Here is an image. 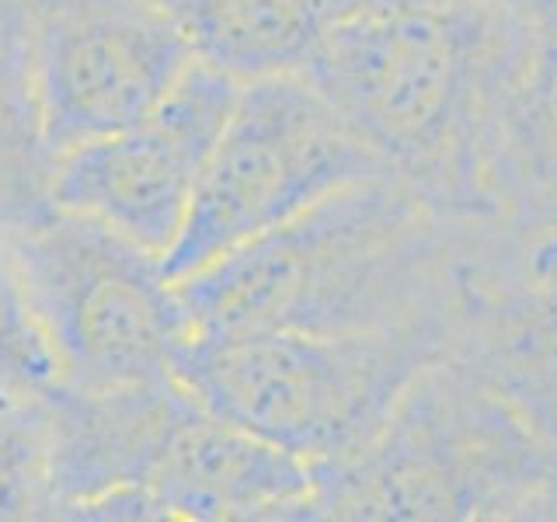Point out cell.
<instances>
[{
  "label": "cell",
  "instance_id": "1",
  "mask_svg": "<svg viewBox=\"0 0 557 522\" xmlns=\"http://www.w3.org/2000/svg\"><path fill=\"white\" fill-rule=\"evenodd\" d=\"M478 223L435 209L397 178L348 185L296 220L174 283L191 335L383 331L460 321Z\"/></svg>",
  "mask_w": 557,
  "mask_h": 522
},
{
  "label": "cell",
  "instance_id": "2",
  "mask_svg": "<svg viewBox=\"0 0 557 522\" xmlns=\"http://www.w3.org/2000/svg\"><path fill=\"white\" fill-rule=\"evenodd\" d=\"M519 35V0H394L331 22L307 77L391 178L457 220H495L487 161Z\"/></svg>",
  "mask_w": 557,
  "mask_h": 522
},
{
  "label": "cell",
  "instance_id": "3",
  "mask_svg": "<svg viewBox=\"0 0 557 522\" xmlns=\"http://www.w3.org/2000/svg\"><path fill=\"white\" fill-rule=\"evenodd\" d=\"M310 474L307 519H557V449L457 352L414 380L370 446Z\"/></svg>",
  "mask_w": 557,
  "mask_h": 522
},
{
  "label": "cell",
  "instance_id": "4",
  "mask_svg": "<svg viewBox=\"0 0 557 522\" xmlns=\"http://www.w3.org/2000/svg\"><path fill=\"white\" fill-rule=\"evenodd\" d=\"M457 335V318L342 335H191L174 376L226 422L307 467H327L376 439L414 380L453 356Z\"/></svg>",
  "mask_w": 557,
  "mask_h": 522
},
{
  "label": "cell",
  "instance_id": "5",
  "mask_svg": "<svg viewBox=\"0 0 557 522\" xmlns=\"http://www.w3.org/2000/svg\"><path fill=\"white\" fill-rule=\"evenodd\" d=\"M373 178H391V171L310 77L240 87L182 234L161 258L164 275L178 283L335 191Z\"/></svg>",
  "mask_w": 557,
  "mask_h": 522
},
{
  "label": "cell",
  "instance_id": "6",
  "mask_svg": "<svg viewBox=\"0 0 557 522\" xmlns=\"http://www.w3.org/2000/svg\"><path fill=\"white\" fill-rule=\"evenodd\" d=\"M8 248L57 356L60 387L104 394L174 376L191 327L161 258L66 209Z\"/></svg>",
  "mask_w": 557,
  "mask_h": 522
},
{
  "label": "cell",
  "instance_id": "7",
  "mask_svg": "<svg viewBox=\"0 0 557 522\" xmlns=\"http://www.w3.org/2000/svg\"><path fill=\"white\" fill-rule=\"evenodd\" d=\"M25 57L57 153L144 122L196 60L153 0H35Z\"/></svg>",
  "mask_w": 557,
  "mask_h": 522
},
{
  "label": "cell",
  "instance_id": "8",
  "mask_svg": "<svg viewBox=\"0 0 557 522\" xmlns=\"http://www.w3.org/2000/svg\"><path fill=\"white\" fill-rule=\"evenodd\" d=\"M237 95L240 84L191 60L144 122L57 157V209L98 220L164 258L182 234L199 174Z\"/></svg>",
  "mask_w": 557,
  "mask_h": 522
},
{
  "label": "cell",
  "instance_id": "9",
  "mask_svg": "<svg viewBox=\"0 0 557 522\" xmlns=\"http://www.w3.org/2000/svg\"><path fill=\"white\" fill-rule=\"evenodd\" d=\"M304 460L226 422L191 394L129 498L126 519H307Z\"/></svg>",
  "mask_w": 557,
  "mask_h": 522
},
{
  "label": "cell",
  "instance_id": "10",
  "mask_svg": "<svg viewBox=\"0 0 557 522\" xmlns=\"http://www.w3.org/2000/svg\"><path fill=\"white\" fill-rule=\"evenodd\" d=\"M522 35L498 101L487 191L495 220L557 234V0H519Z\"/></svg>",
  "mask_w": 557,
  "mask_h": 522
},
{
  "label": "cell",
  "instance_id": "11",
  "mask_svg": "<svg viewBox=\"0 0 557 522\" xmlns=\"http://www.w3.org/2000/svg\"><path fill=\"white\" fill-rule=\"evenodd\" d=\"M457 356L498 383L557 449V278L519 275L509 261L470 272Z\"/></svg>",
  "mask_w": 557,
  "mask_h": 522
},
{
  "label": "cell",
  "instance_id": "12",
  "mask_svg": "<svg viewBox=\"0 0 557 522\" xmlns=\"http://www.w3.org/2000/svg\"><path fill=\"white\" fill-rule=\"evenodd\" d=\"M191 57L248 87L307 77L327 35L318 0H153Z\"/></svg>",
  "mask_w": 557,
  "mask_h": 522
},
{
  "label": "cell",
  "instance_id": "13",
  "mask_svg": "<svg viewBox=\"0 0 557 522\" xmlns=\"http://www.w3.org/2000/svg\"><path fill=\"white\" fill-rule=\"evenodd\" d=\"M57 150L49 147L35 104L25 39L0 42V244L25 237L57 213L52 178Z\"/></svg>",
  "mask_w": 557,
  "mask_h": 522
},
{
  "label": "cell",
  "instance_id": "14",
  "mask_svg": "<svg viewBox=\"0 0 557 522\" xmlns=\"http://www.w3.org/2000/svg\"><path fill=\"white\" fill-rule=\"evenodd\" d=\"M49 414L42 397L0 394V522L52 519Z\"/></svg>",
  "mask_w": 557,
  "mask_h": 522
},
{
  "label": "cell",
  "instance_id": "15",
  "mask_svg": "<svg viewBox=\"0 0 557 522\" xmlns=\"http://www.w3.org/2000/svg\"><path fill=\"white\" fill-rule=\"evenodd\" d=\"M60 383L52 345L22 283L11 248L0 244V394L42 397Z\"/></svg>",
  "mask_w": 557,
  "mask_h": 522
},
{
  "label": "cell",
  "instance_id": "16",
  "mask_svg": "<svg viewBox=\"0 0 557 522\" xmlns=\"http://www.w3.org/2000/svg\"><path fill=\"white\" fill-rule=\"evenodd\" d=\"M509 265L530 278H557V234H512Z\"/></svg>",
  "mask_w": 557,
  "mask_h": 522
},
{
  "label": "cell",
  "instance_id": "17",
  "mask_svg": "<svg viewBox=\"0 0 557 522\" xmlns=\"http://www.w3.org/2000/svg\"><path fill=\"white\" fill-rule=\"evenodd\" d=\"M35 0H0V42L25 39V22Z\"/></svg>",
  "mask_w": 557,
  "mask_h": 522
},
{
  "label": "cell",
  "instance_id": "18",
  "mask_svg": "<svg viewBox=\"0 0 557 522\" xmlns=\"http://www.w3.org/2000/svg\"><path fill=\"white\" fill-rule=\"evenodd\" d=\"M321 11L327 14V22H342V17H352L362 11H373L383 4H394V0H318Z\"/></svg>",
  "mask_w": 557,
  "mask_h": 522
}]
</instances>
